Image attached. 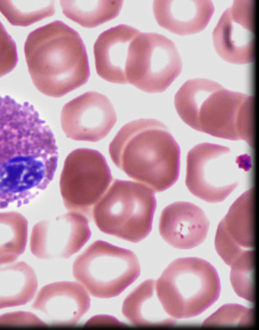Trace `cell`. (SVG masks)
Instances as JSON below:
<instances>
[{"label": "cell", "mask_w": 259, "mask_h": 330, "mask_svg": "<svg viewBox=\"0 0 259 330\" xmlns=\"http://www.w3.org/2000/svg\"><path fill=\"white\" fill-rule=\"evenodd\" d=\"M56 140L34 106L0 95V209L28 204L52 181Z\"/></svg>", "instance_id": "6da1fadb"}, {"label": "cell", "mask_w": 259, "mask_h": 330, "mask_svg": "<svg viewBox=\"0 0 259 330\" xmlns=\"http://www.w3.org/2000/svg\"><path fill=\"white\" fill-rule=\"evenodd\" d=\"M24 54L32 82L41 93L59 98L88 80L90 70L84 44L79 33L56 20L32 31Z\"/></svg>", "instance_id": "7a4b0ae2"}, {"label": "cell", "mask_w": 259, "mask_h": 330, "mask_svg": "<svg viewBox=\"0 0 259 330\" xmlns=\"http://www.w3.org/2000/svg\"><path fill=\"white\" fill-rule=\"evenodd\" d=\"M110 157L130 178L161 192L178 179L180 149L167 127L155 119L129 122L109 146Z\"/></svg>", "instance_id": "3957f363"}, {"label": "cell", "mask_w": 259, "mask_h": 330, "mask_svg": "<svg viewBox=\"0 0 259 330\" xmlns=\"http://www.w3.org/2000/svg\"><path fill=\"white\" fill-rule=\"evenodd\" d=\"M176 111L193 129L253 146V97L204 78L189 79L175 96Z\"/></svg>", "instance_id": "277c9868"}, {"label": "cell", "mask_w": 259, "mask_h": 330, "mask_svg": "<svg viewBox=\"0 0 259 330\" xmlns=\"http://www.w3.org/2000/svg\"><path fill=\"white\" fill-rule=\"evenodd\" d=\"M157 296L165 311L175 319L196 316L218 299V273L208 261L197 257L173 261L155 281Z\"/></svg>", "instance_id": "5b68a950"}, {"label": "cell", "mask_w": 259, "mask_h": 330, "mask_svg": "<svg viewBox=\"0 0 259 330\" xmlns=\"http://www.w3.org/2000/svg\"><path fill=\"white\" fill-rule=\"evenodd\" d=\"M156 207L151 188L116 179L94 207L93 218L102 232L137 243L151 232Z\"/></svg>", "instance_id": "8992f818"}, {"label": "cell", "mask_w": 259, "mask_h": 330, "mask_svg": "<svg viewBox=\"0 0 259 330\" xmlns=\"http://www.w3.org/2000/svg\"><path fill=\"white\" fill-rule=\"evenodd\" d=\"M251 162L247 154L236 155L226 146L197 144L187 155L186 185L202 200L222 201L238 186L242 175L250 170Z\"/></svg>", "instance_id": "52a82bcc"}, {"label": "cell", "mask_w": 259, "mask_h": 330, "mask_svg": "<svg viewBox=\"0 0 259 330\" xmlns=\"http://www.w3.org/2000/svg\"><path fill=\"white\" fill-rule=\"evenodd\" d=\"M140 265L131 251L98 240L73 264L74 277L93 296H118L140 275Z\"/></svg>", "instance_id": "ba28073f"}, {"label": "cell", "mask_w": 259, "mask_h": 330, "mask_svg": "<svg viewBox=\"0 0 259 330\" xmlns=\"http://www.w3.org/2000/svg\"><path fill=\"white\" fill-rule=\"evenodd\" d=\"M182 69L175 44L163 35L140 32L132 41L125 65L127 83L147 93H161Z\"/></svg>", "instance_id": "9c48e42d"}, {"label": "cell", "mask_w": 259, "mask_h": 330, "mask_svg": "<svg viewBox=\"0 0 259 330\" xmlns=\"http://www.w3.org/2000/svg\"><path fill=\"white\" fill-rule=\"evenodd\" d=\"M112 180L110 169L99 151L76 149L66 157L60 179V193L65 208L89 214Z\"/></svg>", "instance_id": "30bf717a"}, {"label": "cell", "mask_w": 259, "mask_h": 330, "mask_svg": "<svg viewBox=\"0 0 259 330\" xmlns=\"http://www.w3.org/2000/svg\"><path fill=\"white\" fill-rule=\"evenodd\" d=\"M91 235L88 219L82 214L69 212L36 223L30 249L39 259H66L78 252Z\"/></svg>", "instance_id": "8fae6325"}, {"label": "cell", "mask_w": 259, "mask_h": 330, "mask_svg": "<svg viewBox=\"0 0 259 330\" xmlns=\"http://www.w3.org/2000/svg\"><path fill=\"white\" fill-rule=\"evenodd\" d=\"M117 121L114 107L104 95L85 92L66 103L61 124L67 137L76 141L97 142L105 138Z\"/></svg>", "instance_id": "7c38bea8"}, {"label": "cell", "mask_w": 259, "mask_h": 330, "mask_svg": "<svg viewBox=\"0 0 259 330\" xmlns=\"http://www.w3.org/2000/svg\"><path fill=\"white\" fill-rule=\"evenodd\" d=\"M213 43L225 61L246 64L254 60V3L236 0L221 17L212 33Z\"/></svg>", "instance_id": "4fadbf2b"}, {"label": "cell", "mask_w": 259, "mask_h": 330, "mask_svg": "<svg viewBox=\"0 0 259 330\" xmlns=\"http://www.w3.org/2000/svg\"><path fill=\"white\" fill-rule=\"evenodd\" d=\"M214 245L219 255L230 266L253 251V188L245 191L230 207L218 225Z\"/></svg>", "instance_id": "5bb4252c"}, {"label": "cell", "mask_w": 259, "mask_h": 330, "mask_svg": "<svg viewBox=\"0 0 259 330\" xmlns=\"http://www.w3.org/2000/svg\"><path fill=\"white\" fill-rule=\"evenodd\" d=\"M90 299L83 286L76 282L48 284L38 293L32 305L42 312L53 325L76 324L88 311Z\"/></svg>", "instance_id": "9a60e30c"}, {"label": "cell", "mask_w": 259, "mask_h": 330, "mask_svg": "<svg viewBox=\"0 0 259 330\" xmlns=\"http://www.w3.org/2000/svg\"><path fill=\"white\" fill-rule=\"evenodd\" d=\"M209 226V221L201 208L191 202L177 201L162 211L159 231L163 239L172 247L188 250L203 242Z\"/></svg>", "instance_id": "2e32d148"}, {"label": "cell", "mask_w": 259, "mask_h": 330, "mask_svg": "<svg viewBox=\"0 0 259 330\" xmlns=\"http://www.w3.org/2000/svg\"><path fill=\"white\" fill-rule=\"evenodd\" d=\"M140 32L137 29L120 24L102 32L94 45L97 74L110 82L127 84L125 65L129 46Z\"/></svg>", "instance_id": "e0dca14e"}, {"label": "cell", "mask_w": 259, "mask_h": 330, "mask_svg": "<svg viewBox=\"0 0 259 330\" xmlns=\"http://www.w3.org/2000/svg\"><path fill=\"white\" fill-rule=\"evenodd\" d=\"M209 0L154 1L153 13L158 24L174 33L189 35L203 30L214 12Z\"/></svg>", "instance_id": "ac0fdd59"}, {"label": "cell", "mask_w": 259, "mask_h": 330, "mask_svg": "<svg viewBox=\"0 0 259 330\" xmlns=\"http://www.w3.org/2000/svg\"><path fill=\"white\" fill-rule=\"evenodd\" d=\"M155 280L147 279L135 288L124 299L122 312L136 325H174L175 319L164 310L156 294Z\"/></svg>", "instance_id": "d6986e66"}, {"label": "cell", "mask_w": 259, "mask_h": 330, "mask_svg": "<svg viewBox=\"0 0 259 330\" xmlns=\"http://www.w3.org/2000/svg\"><path fill=\"white\" fill-rule=\"evenodd\" d=\"M38 285L33 269L24 261L0 266V309L24 305L35 296Z\"/></svg>", "instance_id": "ffe728a7"}, {"label": "cell", "mask_w": 259, "mask_h": 330, "mask_svg": "<svg viewBox=\"0 0 259 330\" xmlns=\"http://www.w3.org/2000/svg\"><path fill=\"white\" fill-rule=\"evenodd\" d=\"M123 1H60L66 17L81 26L93 28L116 17L122 8Z\"/></svg>", "instance_id": "44dd1931"}, {"label": "cell", "mask_w": 259, "mask_h": 330, "mask_svg": "<svg viewBox=\"0 0 259 330\" xmlns=\"http://www.w3.org/2000/svg\"><path fill=\"white\" fill-rule=\"evenodd\" d=\"M28 238V221L15 211L0 212V265L14 262L23 253Z\"/></svg>", "instance_id": "7402d4cb"}, {"label": "cell", "mask_w": 259, "mask_h": 330, "mask_svg": "<svg viewBox=\"0 0 259 330\" xmlns=\"http://www.w3.org/2000/svg\"><path fill=\"white\" fill-rule=\"evenodd\" d=\"M0 1V11L14 25L26 26L55 13L54 1Z\"/></svg>", "instance_id": "603a6c76"}, {"label": "cell", "mask_w": 259, "mask_h": 330, "mask_svg": "<svg viewBox=\"0 0 259 330\" xmlns=\"http://www.w3.org/2000/svg\"><path fill=\"white\" fill-rule=\"evenodd\" d=\"M253 252L241 257L230 267L231 285L236 294L250 302L254 301Z\"/></svg>", "instance_id": "cb8c5ba5"}, {"label": "cell", "mask_w": 259, "mask_h": 330, "mask_svg": "<svg viewBox=\"0 0 259 330\" xmlns=\"http://www.w3.org/2000/svg\"><path fill=\"white\" fill-rule=\"evenodd\" d=\"M254 321L253 310L237 304H227L206 318L203 326H250Z\"/></svg>", "instance_id": "d4e9b609"}, {"label": "cell", "mask_w": 259, "mask_h": 330, "mask_svg": "<svg viewBox=\"0 0 259 330\" xmlns=\"http://www.w3.org/2000/svg\"><path fill=\"white\" fill-rule=\"evenodd\" d=\"M17 62L15 42L0 21V77L12 71Z\"/></svg>", "instance_id": "484cf974"}, {"label": "cell", "mask_w": 259, "mask_h": 330, "mask_svg": "<svg viewBox=\"0 0 259 330\" xmlns=\"http://www.w3.org/2000/svg\"><path fill=\"white\" fill-rule=\"evenodd\" d=\"M44 325L46 324L34 314L27 312H15L0 316V325Z\"/></svg>", "instance_id": "4316f807"}]
</instances>
